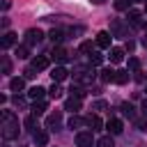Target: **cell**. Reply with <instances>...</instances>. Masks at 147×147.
Instances as JSON below:
<instances>
[{"label":"cell","mask_w":147,"mask_h":147,"mask_svg":"<svg viewBox=\"0 0 147 147\" xmlns=\"http://www.w3.org/2000/svg\"><path fill=\"white\" fill-rule=\"evenodd\" d=\"M0 129H2V138L5 140H14L18 138V117L11 113V110H2L0 115Z\"/></svg>","instance_id":"cell-1"},{"label":"cell","mask_w":147,"mask_h":147,"mask_svg":"<svg viewBox=\"0 0 147 147\" xmlns=\"http://www.w3.org/2000/svg\"><path fill=\"white\" fill-rule=\"evenodd\" d=\"M94 78H96V74L90 71V69H83V71L74 74V83H78V85H92Z\"/></svg>","instance_id":"cell-2"},{"label":"cell","mask_w":147,"mask_h":147,"mask_svg":"<svg viewBox=\"0 0 147 147\" xmlns=\"http://www.w3.org/2000/svg\"><path fill=\"white\" fill-rule=\"evenodd\" d=\"M76 145H78V147H92V145H96L92 131H78V133H76Z\"/></svg>","instance_id":"cell-3"},{"label":"cell","mask_w":147,"mask_h":147,"mask_svg":"<svg viewBox=\"0 0 147 147\" xmlns=\"http://www.w3.org/2000/svg\"><path fill=\"white\" fill-rule=\"evenodd\" d=\"M41 39H44V32H41L39 28H30V30H25V44H28V46L39 44Z\"/></svg>","instance_id":"cell-4"},{"label":"cell","mask_w":147,"mask_h":147,"mask_svg":"<svg viewBox=\"0 0 147 147\" xmlns=\"http://www.w3.org/2000/svg\"><path fill=\"white\" fill-rule=\"evenodd\" d=\"M126 32H129V28H126L119 18H115V21L110 23V34H113V37H126Z\"/></svg>","instance_id":"cell-5"},{"label":"cell","mask_w":147,"mask_h":147,"mask_svg":"<svg viewBox=\"0 0 147 147\" xmlns=\"http://www.w3.org/2000/svg\"><path fill=\"white\" fill-rule=\"evenodd\" d=\"M106 129L110 131V136H119V133L124 131V124H122V119L110 117V119H108V124H106Z\"/></svg>","instance_id":"cell-6"},{"label":"cell","mask_w":147,"mask_h":147,"mask_svg":"<svg viewBox=\"0 0 147 147\" xmlns=\"http://www.w3.org/2000/svg\"><path fill=\"white\" fill-rule=\"evenodd\" d=\"M16 41H18V34H14V32H5L2 39H0V46H2V51H7V48H11Z\"/></svg>","instance_id":"cell-7"},{"label":"cell","mask_w":147,"mask_h":147,"mask_svg":"<svg viewBox=\"0 0 147 147\" xmlns=\"http://www.w3.org/2000/svg\"><path fill=\"white\" fill-rule=\"evenodd\" d=\"M110 41H113V34H110V32L103 30V32L96 34V46H99V48H110Z\"/></svg>","instance_id":"cell-8"},{"label":"cell","mask_w":147,"mask_h":147,"mask_svg":"<svg viewBox=\"0 0 147 147\" xmlns=\"http://www.w3.org/2000/svg\"><path fill=\"white\" fill-rule=\"evenodd\" d=\"M60 124H62V115H60V113H55V115H48V117H46V129L57 131V129H60Z\"/></svg>","instance_id":"cell-9"},{"label":"cell","mask_w":147,"mask_h":147,"mask_svg":"<svg viewBox=\"0 0 147 147\" xmlns=\"http://www.w3.org/2000/svg\"><path fill=\"white\" fill-rule=\"evenodd\" d=\"M32 140H34L39 147H44V145H48V133H46L44 129H39V126H37V129H34V133H32Z\"/></svg>","instance_id":"cell-10"},{"label":"cell","mask_w":147,"mask_h":147,"mask_svg":"<svg viewBox=\"0 0 147 147\" xmlns=\"http://www.w3.org/2000/svg\"><path fill=\"white\" fill-rule=\"evenodd\" d=\"M51 57H53L55 62H60V64H62V62H67V60H69V53H67L64 48H60V46H55V48L51 51Z\"/></svg>","instance_id":"cell-11"},{"label":"cell","mask_w":147,"mask_h":147,"mask_svg":"<svg viewBox=\"0 0 147 147\" xmlns=\"http://www.w3.org/2000/svg\"><path fill=\"white\" fill-rule=\"evenodd\" d=\"M30 67L37 69V71H44V69H48V57H46V55H37V57L30 62Z\"/></svg>","instance_id":"cell-12"},{"label":"cell","mask_w":147,"mask_h":147,"mask_svg":"<svg viewBox=\"0 0 147 147\" xmlns=\"http://www.w3.org/2000/svg\"><path fill=\"white\" fill-rule=\"evenodd\" d=\"M85 126H90L92 131H99V129L103 126V122H101L99 115H87V117H85Z\"/></svg>","instance_id":"cell-13"},{"label":"cell","mask_w":147,"mask_h":147,"mask_svg":"<svg viewBox=\"0 0 147 147\" xmlns=\"http://www.w3.org/2000/svg\"><path fill=\"white\" fill-rule=\"evenodd\" d=\"M129 23L131 25H136V28H140L142 25V11H138V9H129Z\"/></svg>","instance_id":"cell-14"},{"label":"cell","mask_w":147,"mask_h":147,"mask_svg":"<svg viewBox=\"0 0 147 147\" xmlns=\"http://www.w3.org/2000/svg\"><path fill=\"white\" fill-rule=\"evenodd\" d=\"M46 92H48V90H44V87H39V85H34V87H30V90H28V96H30L32 101H41Z\"/></svg>","instance_id":"cell-15"},{"label":"cell","mask_w":147,"mask_h":147,"mask_svg":"<svg viewBox=\"0 0 147 147\" xmlns=\"http://www.w3.org/2000/svg\"><path fill=\"white\" fill-rule=\"evenodd\" d=\"M80 101H83V99H78V96H69V99L64 101V110H71V113L80 110Z\"/></svg>","instance_id":"cell-16"},{"label":"cell","mask_w":147,"mask_h":147,"mask_svg":"<svg viewBox=\"0 0 147 147\" xmlns=\"http://www.w3.org/2000/svg\"><path fill=\"white\" fill-rule=\"evenodd\" d=\"M51 76H53V80H55V83H60V80H64V78L69 76V71H67L64 67H53Z\"/></svg>","instance_id":"cell-17"},{"label":"cell","mask_w":147,"mask_h":147,"mask_svg":"<svg viewBox=\"0 0 147 147\" xmlns=\"http://www.w3.org/2000/svg\"><path fill=\"white\" fill-rule=\"evenodd\" d=\"M122 60H124V48H110V62L117 64Z\"/></svg>","instance_id":"cell-18"},{"label":"cell","mask_w":147,"mask_h":147,"mask_svg":"<svg viewBox=\"0 0 147 147\" xmlns=\"http://www.w3.org/2000/svg\"><path fill=\"white\" fill-rule=\"evenodd\" d=\"M67 124H69V129H80V126H85V117H78V115H71Z\"/></svg>","instance_id":"cell-19"},{"label":"cell","mask_w":147,"mask_h":147,"mask_svg":"<svg viewBox=\"0 0 147 147\" xmlns=\"http://www.w3.org/2000/svg\"><path fill=\"white\" fill-rule=\"evenodd\" d=\"M115 76H117L115 69H103V71H101V80H103V83H115Z\"/></svg>","instance_id":"cell-20"},{"label":"cell","mask_w":147,"mask_h":147,"mask_svg":"<svg viewBox=\"0 0 147 147\" xmlns=\"http://www.w3.org/2000/svg\"><path fill=\"white\" fill-rule=\"evenodd\" d=\"M69 92H71V96H78V99H85V94H87V92H85V87H83V85H78V83H74Z\"/></svg>","instance_id":"cell-21"},{"label":"cell","mask_w":147,"mask_h":147,"mask_svg":"<svg viewBox=\"0 0 147 147\" xmlns=\"http://www.w3.org/2000/svg\"><path fill=\"white\" fill-rule=\"evenodd\" d=\"M119 110H122V115H124V117H129V119H133V117H136V108H133L131 103H122V106H119Z\"/></svg>","instance_id":"cell-22"},{"label":"cell","mask_w":147,"mask_h":147,"mask_svg":"<svg viewBox=\"0 0 147 147\" xmlns=\"http://www.w3.org/2000/svg\"><path fill=\"white\" fill-rule=\"evenodd\" d=\"M9 87H11L14 92H21V90L25 87V78H11V80H9Z\"/></svg>","instance_id":"cell-23"},{"label":"cell","mask_w":147,"mask_h":147,"mask_svg":"<svg viewBox=\"0 0 147 147\" xmlns=\"http://www.w3.org/2000/svg\"><path fill=\"white\" fill-rule=\"evenodd\" d=\"M44 113H46V103H44V101H34V103H32V115L39 117V115H44Z\"/></svg>","instance_id":"cell-24"},{"label":"cell","mask_w":147,"mask_h":147,"mask_svg":"<svg viewBox=\"0 0 147 147\" xmlns=\"http://www.w3.org/2000/svg\"><path fill=\"white\" fill-rule=\"evenodd\" d=\"M48 37H51V41H53V44H60V41L64 39V32H62V30H55V28H53V30L48 32Z\"/></svg>","instance_id":"cell-25"},{"label":"cell","mask_w":147,"mask_h":147,"mask_svg":"<svg viewBox=\"0 0 147 147\" xmlns=\"http://www.w3.org/2000/svg\"><path fill=\"white\" fill-rule=\"evenodd\" d=\"M131 2H133V0H115V9H117V11H129Z\"/></svg>","instance_id":"cell-26"},{"label":"cell","mask_w":147,"mask_h":147,"mask_svg":"<svg viewBox=\"0 0 147 147\" xmlns=\"http://www.w3.org/2000/svg\"><path fill=\"white\" fill-rule=\"evenodd\" d=\"M94 147H115V142H113V138L110 136H103V138H99L96 140V145Z\"/></svg>","instance_id":"cell-27"},{"label":"cell","mask_w":147,"mask_h":147,"mask_svg":"<svg viewBox=\"0 0 147 147\" xmlns=\"http://www.w3.org/2000/svg\"><path fill=\"white\" fill-rule=\"evenodd\" d=\"M101 62H103V55H101V53H96V51H92V53H90V64H94V67H96V64H101Z\"/></svg>","instance_id":"cell-28"},{"label":"cell","mask_w":147,"mask_h":147,"mask_svg":"<svg viewBox=\"0 0 147 147\" xmlns=\"http://www.w3.org/2000/svg\"><path fill=\"white\" fill-rule=\"evenodd\" d=\"M115 83H119V85L129 83V71H117V76H115Z\"/></svg>","instance_id":"cell-29"},{"label":"cell","mask_w":147,"mask_h":147,"mask_svg":"<svg viewBox=\"0 0 147 147\" xmlns=\"http://www.w3.org/2000/svg\"><path fill=\"white\" fill-rule=\"evenodd\" d=\"M48 94H51V96H53V99H57V96H60V94H62V90H60V85H57V83H55V80H53V85H51V87H48Z\"/></svg>","instance_id":"cell-30"},{"label":"cell","mask_w":147,"mask_h":147,"mask_svg":"<svg viewBox=\"0 0 147 147\" xmlns=\"http://www.w3.org/2000/svg\"><path fill=\"white\" fill-rule=\"evenodd\" d=\"M136 126H138L140 131H147V115H142V117H138V119H136Z\"/></svg>","instance_id":"cell-31"},{"label":"cell","mask_w":147,"mask_h":147,"mask_svg":"<svg viewBox=\"0 0 147 147\" xmlns=\"http://www.w3.org/2000/svg\"><path fill=\"white\" fill-rule=\"evenodd\" d=\"M9 71H11V62L7 55H2V74H9Z\"/></svg>","instance_id":"cell-32"},{"label":"cell","mask_w":147,"mask_h":147,"mask_svg":"<svg viewBox=\"0 0 147 147\" xmlns=\"http://www.w3.org/2000/svg\"><path fill=\"white\" fill-rule=\"evenodd\" d=\"M129 69H131V71H138V69H140V60H138V57H131V60H129Z\"/></svg>","instance_id":"cell-33"},{"label":"cell","mask_w":147,"mask_h":147,"mask_svg":"<svg viewBox=\"0 0 147 147\" xmlns=\"http://www.w3.org/2000/svg\"><path fill=\"white\" fill-rule=\"evenodd\" d=\"M80 53H92V41H83L80 44Z\"/></svg>","instance_id":"cell-34"},{"label":"cell","mask_w":147,"mask_h":147,"mask_svg":"<svg viewBox=\"0 0 147 147\" xmlns=\"http://www.w3.org/2000/svg\"><path fill=\"white\" fill-rule=\"evenodd\" d=\"M16 55L18 57H28V46H16Z\"/></svg>","instance_id":"cell-35"},{"label":"cell","mask_w":147,"mask_h":147,"mask_svg":"<svg viewBox=\"0 0 147 147\" xmlns=\"http://www.w3.org/2000/svg\"><path fill=\"white\" fill-rule=\"evenodd\" d=\"M25 126H30V129H34V126H37V119H34V115H30V117L25 119Z\"/></svg>","instance_id":"cell-36"},{"label":"cell","mask_w":147,"mask_h":147,"mask_svg":"<svg viewBox=\"0 0 147 147\" xmlns=\"http://www.w3.org/2000/svg\"><path fill=\"white\" fill-rule=\"evenodd\" d=\"M34 76H37V69L28 67V69H25V78H34Z\"/></svg>","instance_id":"cell-37"},{"label":"cell","mask_w":147,"mask_h":147,"mask_svg":"<svg viewBox=\"0 0 147 147\" xmlns=\"http://www.w3.org/2000/svg\"><path fill=\"white\" fill-rule=\"evenodd\" d=\"M103 108H108L106 101H96V103H94V110H103Z\"/></svg>","instance_id":"cell-38"},{"label":"cell","mask_w":147,"mask_h":147,"mask_svg":"<svg viewBox=\"0 0 147 147\" xmlns=\"http://www.w3.org/2000/svg\"><path fill=\"white\" fill-rule=\"evenodd\" d=\"M140 108H142V115H147V99L142 101V106H140Z\"/></svg>","instance_id":"cell-39"},{"label":"cell","mask_w":147,"mask_h":147,"mask_svg":"<svg viewBox=\"0 0 147 147\" xmlns=\"http://www.w3.org/2000/svg\"><path fill=\"white\" fill-rule=\"evenodd\" d=\"M92 2H94V5H101V2H106V0H92Z\"/></svg>","instance_id":"cell-40"},{"label":"cell","mask_w":147,"mask_h":147,"mask_svg":"<svg viewBox=\"0 0 147 147\" xmlns=\"http://www.w3.org/2000/svg\"><path fill=\"white\" fill-rule=\"evenodd\" d=\"M136 2H142V0H136Z\"/></svg>","instance_id":"cell-41"},{"label":"cell","mask_w":147,"mask_h":147,"mask_svg":"<svg viewBox=\"0 0 147 147\" xmlns=\"http://www.w3.org/2000/svg\"><path fill=\"white\" fill-rule=\"evenodd\" d=\"M145 92H147V85H145Z\"/></svg>","instance_id":"cell-42"}]
</instances>
